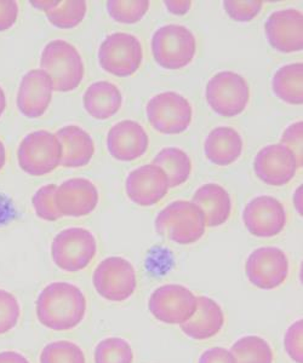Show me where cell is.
Returning <instances> with one entry per match:
<instances>
[{
	"label": "cell",
	"instance_id": "cell-1",
	"mask_svg": "<svg viewBox=\"0 0 303 363\" xmlns=\"http://www.w3.org/2000/svg\"><path fill=\"white\" fill-rule=\"evenodd\" d=\"M87 311L83 291L70 282H51L40 291L35 301L38 321L55 332L75 330L84 321Z\"/></svg>",
	"mask_w": 303,
	"mask_h": 363
},
{
	"label": "cell",
	"instance_id": "cell-2",
	"mask_svg": "<svg viewBox=\"0 0 303 363\" xmlns=\"http://www.w3.org/2000/svg\"><path fill=\"white\" fill-rule=\"evenodd\" d=\"M154 225L159 235L184 246L199 241L208 228L203 211L186 200H177L162 208Z\"/></svg>",
	"mask_w": 303,
	"mask_h": 363
},
{
	"label": "cell",
	"instance_id": "cell-3",
	"mask_svg": "<svg viewBox=\"0 0 303 363\" xmlns=\"http://www.w3.org/2000/svg\"><path fill=\"white\" fill-rule=\"evenodd\" d=\"M40 69L49 75L54 91L72 92L83 82V58L71 43L56 39L48 43L40 56Z\"/></svg>",
	"mask_w": 303,
	"mask_h": 363
},
{
	"label": "cell",
	"instance_id": "cell-4",
	"mask_svg": "<svg viewBox=\"0 0 303 363\" xmlns=\"http://www.w3.org/2000/svg\"><path fill=\"white\" fill-rule=\"evenodd\" d=\"M150 44L155 62L164 69H182L197 54L195 35L184 26H162L154 32Z\"/></svg>",
	"mask_w": 303,
	"mask_h": 363
},
{
	"label": "cell",
	"instance_id": "cell-5",
	"mask_svg": "<svg viewBox=\"0 0 303 363\" xmlns=\"http://www.w3.org/2000/svg\"><path fill=\"white\" fill-rule=\"evenodd\" d=\"M97 253V241L85 228L72 227L60 231L51 244L55 265L66 272H78L92 264Z\"/></svg>",
	"mask_w": 303,
	"mask_h": 363
},
{
	"label": "cell",
	"instance_id": "cell-6",
	"mask_svg": "<svg viewBox=\"0 0 303 363\" xmlns=\"http://www.w3.org/2000/svg\"><path fill=\"white\" fill-rule=\"evenodd\" d=\"M17 160L22 171L29 176H45L61 165L62 147L55 133L46 130L34 131L21 140Z\"/></svg>",
	"mask_w": 303,
	"mask_h": 363
},
{
	"label": "cell",
	"instance_id": "cell-7",
	"mask_svg": "<svg viewBox=\"0 0 303 363\" xmlns=\"http://www.w3.org/2000/svg\"><path fill=\"white\" fill-rule=\"evenodd\" d=\"M205 99L219 116L226 118L239 116L249 104V84L236 72L222 70L209 80Z\"/></svg>",
	"mask_w": 303,
	"mask_h": 363
},
{
	"label": "cell",
	"instance_id": "cell-8",
	"mask_svg": "<svg viewBox=\"0 0 303 363\" xmlns=\"http://www.w3.org/2000/svg\"><path fill=\"white\" fill-rule=\"evenodd\" d=\"M147 119L152 128L162 135H179L187 131L193 119V108L184 96L165 91L148 101Z\"/></svg>",
	"mask_w": 303,
	"mask_h": 363
},
{
	"label": "cell",
	"instance_id": "cell-9",
	"mask_svg": "<svg viewBox=\"0 0 303 363\" xmlns=\"http://www.w3.org/2000/svg\"><path fill=\"white\" fill-rule=\"evenodd\" d=\"M92 284L97 294L106 301L113 303L128 301L138 287L136 270L123 257H109L96 267Z\"/></svg>",
	"mask_w": 303,
	"mask_h": 363
},
{
	"label": "cell",
	"instance_id": "cell-10",
	"mask_svg": "<svg viewBox=\"0 0 303 363\" xmlns=\"http://www.w3.org/2000/svg\"><path fill=\"white\" fill-rule=\"evenodd\" d=\"M143 50L138 38L133 34L116 32L101 43L99 63L109 74L119 78L133 75L141 67Z\"/></svg>",
	"mask_w": 303,
	"mask_h": 363
},
{
	"label": "cell",
	"instance_id": "cell-11",
	"mask_svg": "<svg viewBox=\"0 0 303 363\" xmlns=\"http://www.w3.org/2000/svg\"><path fill=\"white\" fill-rule=\"evenodd\" d=\"M148 309L159 322L181 326L194 314L197 296L182 285L160 286L150 294Z\"/></svg>",
	"mask_w": 303,
	"mask_h": 363
},
{
	"label": "cell",
	"instance_id": "cell-12",
	"mask_svg": "<svg viewBox=\"0 0 303 363\" xmlns=\"http://www.w3.org/2000/svg\"><path fill=\"white\" fill-rule=\"evenodd\" d=\"M290 272L287 253L279 247L265 246L250 253L246 263V274L251 285L272 291L285 284Z\"/></svg>",
	"mask_w": 303,
	"mask_h": 363
},
{
	"label": "cell",
	"instance_id": "cell-13",
	"mask_svg": "<svg viewBox=\"0 0 303 363\" xmlns=\"http://www.w3.org/2000/svg\"><path fill=\"white\" fill-rule=\"evenodd\" d=\"M287 222L285 207L270 195L253 198L243 211V223L251 235L260 239L279 235L287 227Z\"/></svg>",
	"mask_w": 303,
	"mask_h": 363
},
{
	"label": "cell",
	"instance_id": "cell-14",
	"mask_svg": "<svg viewBox=\"0 0 303 363\" xmlns=\"http://www.w3.org/2000/svg\"><path fill=\"white\" fill-rule=\"evenodd\" d=\"M299 169L295 154L282 143L263 147L253 160L255 174L260 181L272 186L290 183Z\"/></svg>",
	"mask_w": 303,
	"mask_h": 363
},
{
	"label": "cell",
	"instance_id": "cell-15",
	"mask_svg": "<svg viewBox=\"0 0 303 363\" xmlns=\"http://www.w3.org/2000/svg\"><path fill=\"white\" fill-rule=\"evenodd\" d=\"M267 40L282 54L299 52L303 48V16L296 9L270 13L265 23Z\"/></svg>",
	"mask_w": 303,
	"mask_h": 363
},
{
	"label": "cell",
	"instance_id": "cell-16",
	"mask_svg": "<svg viewBox=\"0 0 303 363\" xmlns=\"http://www.w3.org/2000/svg\"><path fill=\"white\" fill-rule=\"evenodd\" d=\"M128 198L138 206H154L169 193L165 172L154 164L140 166L130 172L125 182Z\"/></svg>",
	"mask_w": 303,
	"mask_h": 363
},
{
	"label": "cell",
	"instance_id": "cell-17",
	"mask_svg": "<svg viewBox=\"0 0 303 363\" xmlns=\"http://www.w3.org/2000/svg\"><path fill=\"white\" fill-rule=\"evenodd\" d=\"M55 199L62 217L80 218L95 211L100 194L97 186L87 178H71L57 186Z\"/></svg>",
	"mask_w": 303,
	"mask_h": 363
},
{
	"label": "cell",
	"instance_id": "cell-18",
	"mask_svg": "<svg viewBox=\"0 0 303 363\" xmlns=\"http://www.w3.org/2000/svg\"><path fill=\"white\" fill-rule=\"evenodd\" d=\"M54 86L50 77L44 70L32 69L22 77L17 91L16 104L22 116L37 119L50 107Z\"/></svg>",
	"mask_w": 303,
	"mask_h": 363
},
{
	"label": "cell",
	"instance_id": "cell-19",
	"mask_svg": "<svg viewBox=\"0 0 303 363\" xmlns=\"http://www.w3.org/2000/svg\"><path fill=\"white\" fill-rule=\"evenodd\" d=\"M150 147V137L142 125L133 120H121L109 128L107 149L116 160L129 162L143 157Z\"/></svg>",
	"mask_w": 303,
	"mask_h": 363
},
{
	"label": "cell",
	"instance_id": "cell-20",
	"mask_svg": "<svg viewBox=\"0 0 303 363\" xmlns=\"http://www.w3.org/2000/svg\"><path fill=\"white\" fill-rule=\"evenodd\" d=\"M224 309L212 298L197 297V309L187 322L181 325L183 335L194 340H208L220 333L224 326Z\"/></svg>",
	"mask_w": 303,
	"mask_h": 363
},
{
	"label": "cell",
	"instance_id": "cell-21",
	"mask_svg": "<svg viewBox=\"0 0 303 363\" xmlns=\"http://www.w3.org/2000/svg\"><path fill=\"white\" fill-rule=\"evenodd\" d=\"M62 147L61 165L67 169H79L89 165L95 155V143L84 128L67 125L55 133Z\"/></svg>",
	"mask_w": 303,
	"mask_h": 363
},
{
	"label": "cell",
	"instance_id": "cell-22",
	"mask_svg": "<svg viewBox=\"0 0 303 363\" xmlns=\"http://www.w3.org/2000/svg\"><path fill=\"white\" fill-rule=\"evenodd\" d=\"M203 211L206 227L217 228L224 225L232 213V199L227 189L217 183H206L195 190L192 198Z\"/></svg>",
	"mask_w": 303,
	"mask_h": 363
},
{
	"label": "cell",
	"instance_id": "cell-23",
	"mask_svg": "<svg viewBox=\"0 0 303 363\" xmlns=\"http://www.w3.org/2000/svg\"><path fill=\"white\" fill-rule=\"evenodd\" d=\"M244 140L241 133L231 126H219L210 131L204 142V153L211 164L229 166L241 157Z\"/></svg>",
	"mask_w": 303,
	"mask_h": 363
},
{
	"label": "cell",
	"instance_id": "cell-24",
	"mask_svg": "<svg viewBox=\"0 0 303 363\" xmlns=\"http://www.w3.org/2000/svg\"><path fill=\"white\" fill-rule=\"evenodd\" d=\"M87 114L96 120L111 119L121 111L123 95L119 87L107 80L92 83L83 96Z\"/></svg>",
	"mask_w": 303,
	"mask_h": 363
},
{
	"label": "cell",
	"instance_id": "cell-25",
	"mask_svg": "<svg viewBox=\"0 0 303 363\" xmlns=\"http://www.w3.org/2000/svg\"><path fill=\"white\" fill-rule=\"evenodd\" d=\"M272 90L280 101L291 106L303 102V65L290 63L279 68L272 79Z\"/></svg>",
	"mask_w": 303,
	"mask_h": 363
},
{
	"label": "cell",
	"instance_id": "cell-26",
	"mask_svg": "<svg viewBox=\"0 0 303 363\" xmlns=\"http://www.w3.org/2000/svg\"><path fill=\"white\" fill-rule=\"evenodd\" d=\"M152 164L158 166L165 172L170 189L184 184L191 177L193 169L191 157H188L184 150L177 147L162 149L154 157Z\"/></svg>",
	"mask_w": 303,
	"mask_h": 363
},
{
	"label": "cell",
	"instance_id": "cell-27",
	"mask_svg": "<svg viewBox=\"0 0 303 363\" xmlns=\"http://www.w3.org/2000/svg\"><path fill=\"white\" fill-rule=\"evenodd\" d=\"M237 363H273L275 354L266 339L258 335H246L231 347Z\"/></svg>",
	"mask_w": 303,
	"mask_h": 363
},
{
	"label": "cell",
	"instance_id": "cell-28",
	"mask_svg": "<svg viewBox=\"0 0 303 363\" xmlns=\"http://www.w3.org/2000/svg\"><path fill=\"white\" fill-rule=\"evenodd\" d=\"M133 351L130 342L119 337L101 340L94 351L95 363H133Z\"/></svg>",
	"mask_w": 303,
	"mask_h": 363
},
{
	"label": "cell",
	"instance_id": "cell-29",
	"mask_svg": "<svg viewBox=\"0 0 303 363\" xmlns=\"http://www.w3.org/2000/svg\"><path fill=\"white\" fill-rule=\"evenodd\" d=\"M87 4L84 0L61 1L57 8L46 13V17L54 27L61 29L75 28L87 16Z\"/></svg>",
	"mask_w": 303,
	"mask_h": 363
},
{
	"label": "cell",
	"instance_id": "cell-30",
	"mask_svg": "<svg viewBox=\"0 0 303 363\" xmlns=\"http://www.w3.org/2000/svg\"><path fill=\"white\" fill-rule=\"evenodd\" d=\"M39 363H87V357L78 344L57 340L43 347Z\"/></svg>",
	"mask_w": 303,
	"mask_h": 363
},
{
	"label": "cell",
	"instance_id": "cell-31",
	"mask_svg": "<svg viewBox=\"0 0 303 363\" xmlns=\"http://www.w3.org/2000/svg\"><path fill=\"white\" fill-rule=\"evenodd\" d=\"M148 0H109L107 1V10L113 20L124 25H135L141 21L145 13L150 10Z\"/></svg>",
	"mask_w": 303,
	"mask_h": 363
},
{
	"label": "cell",
	"instance_id": "cell-32",
	"mask_svg": "<svg viewBox=\"0 0 303 363\" xmlns=\"http://www.w3.org/2000/svg\"><path fill=\"white\" fill-rule=\"evenodd\" d=\"M56 184H45L35 191L32 198V205L38 218L45 222H56L62 218V215L56 206Z\"/></svg>",
	"mask_w": 303,
	"mask_h": 363
},
{
	"label": "cell",
	"instance_id": "cell-33",
	"mask_svg": "<svg viewBox=\"0 0 303 363\" xmlns=\"http://www.w3.org/2000/svg\"><path fill=\"white\" fill-rule=\"evenodd\" d=\"M21 304L11 292L0 289V335H6L18 325Z\"/></svg>",
	"mask_w": 303,
	"mask_h": 363
},
{
	"label": "cell",
	"instance_id": "cell-34",
	"mask_svg": "<svg viewBox=\"0 0 303 363\" xmlns=\"http://www.w3.org/2000/svg\"><path fill=\"white\" fill-rule=\"evenodd\" d=\"M263 3L260 0H227L224 1L226 13L236 22L253 21L261 13Z\"/></svg>",
	"mask_w": 303,
	"mask_h": 363
},
{
	"label": "cell",
	"instance_id": "cell-35",
	"mask_svg": "<svg viewBox=\"0 0 303 363\" xmlns=\"http://www.w3.org/2000/svg\"><path fill=\"white\" fill-rule=\"evenodd\" d=\"M302 318L294 322L285 332L284 347L287 356L295 363H303Z\"/></svg>",
	"mask_w": 303,
	"mask_h": 363
},
{
	"label": "cell",
	"instance_id": "cell-36",
	"mask_svg": "<svg viewBox=\"0 0 303 363\" xmlns=\"http://www.w3.org/2000/svg\"><path fill=\"white\" fill-rule=\"evenodd\" d=\"M303 124L302 121H296L290 126L285 128V131L282 135V145H285L287 148L290 149L292 153L295 154L297 162H299V167L301 169L303 164Z\"/></svg>",
	"mask_w": 303,
	"mask_h": 363
},
{
	"label": "cell",
	"instance_id": "cell-37",
	"mask_svg": "<svg viewBox=\"0 0 303 363\" xmlns=\"http://www.w3.org/2000/svg\"><path fill=\"white\" fill-rule=\"evenodd\" d=\"M18 4L13 0H0V32L11 28L18 17Z\"/></svg>",
	"mask_w": 303,
	"mask_h": 363
},
{
	"label": "cell",
	"instance_id": "cell-38",
	"mask_svg": "<svg viewBox=\"0 0 303 363\" xmlns=\"http://www.w3.org/2000/svg\"><path fill=\"white\" fill-rule=\"evenodd\" d=\"M198 363H237L231 351L224 347H211L204 351Z\"/></svg>",
	"mask_w": 303,
	"mask_h": 363
},
{
	"label": "cell",
	"instance_id": "cell-39",
	"mask_svg": "<svg viewBox=\"0 0 303 363\" xmlns=\"http://www.w3.org/2000/svg\"><path fill=\"white\" fill-rule=\"evenodd\" d=\"M166 9L170 11L171 13H174V15H177V16H183V15H186V13L191 10L192 8V1H188V0H176V1H165Z\"/></svg>",
	"mask_w": 303,
	"mask_h": 363
},
{
	"label": "cell",
	"instance_id": "cell-40",
	"mask_svg": "<svg viewBox=\"0 0 303 363\" xmlns=\"http://www.w3.org/2000/svg\"><path fill=\"white\" fill-rule=\"evenodd\" d=\"M0 363H31L21 352L13 350L0 351Z\"/></svg>",
	"mask_w": 303,
	"mask_h": 363
},
{
	"label": "cell",
	"instance_id": "cell-41",
	"mask_svg": "<svg viewBox=\"0 0 303 363\" xmlns=\"http://www.w3.org/2000/svg\"><path fill=\"white\" fill-rule=\"evenodd\" d=\"M61 1H32V5L35 8L44 10L46 13H49L51 10L57 8Z\"/></svg>",
	"mask_w": 303,
	"mask_h": 363
},
{
	"label": "cell",
	"instance_id": "cell-42",
	"mask_svg": "<svg viewBox=\"0 0 303 363\" xmlns=\"http://www.w3.org/2000/svg\"><path fill=\"white\" fill-rule=\"evenodd\" d=\"M294 203H295L296 208L301 215L302 213V186L297 188V191L294 195Z\"/></svg>",
	"mask_w": 303,
	"mask_h": 363
},
{
	"label": "cell",
	"instance_id": "cell-43",
	"mask_svg": "<svg viewBox=\"0 0 303 363\" xmlns=\"http://www.w3.org/2000/svg\"><path fill=\"white\" fill-rule=\"evenodd\" d=\"M5 109H6V96L3 87L0 86V118L4 114Z\"/></svg>",
	"mask_w": 303,
	"mask_h": 363
},
{
	"label": "cell",
	"instance_id": "cell-44",
	"mask_svg": "<svg viewBox=\"0 0 303 363\" xmlns=\"http://www.w3.org/2000/svg\"><path fill=\"white\" fill-rule=\"evenodd\" d=\"M5 162H6V150H5L3 140H0V171L4 167Z\"/></svg>",
	"mask_w": 303,
	"mask_h": 363
}]
</instances>
